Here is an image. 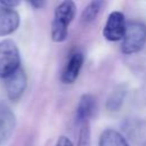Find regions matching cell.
<instances>
[{
  "instance_id": "3",
  "label": "cell",
  "mask_w": 146,
  "mask_h": 146,
  "mask_svg": "<svg viewBox=\"0 0 146 146\" xmlns=\"http://www.w3.org/2000/svg\"><path fill=\"white\" fill-rule=\"evenodd\" d=\"M21 67V57L16 43L10 40L0 41V78L6 79Z\"/></svg>"
},
{
  "instance_id": "1",
  "label": "cell",
  "mask_w": 146,
  "mask_h": 146,
  "mask_svg": "<svg viewBox=\"0 0 146 146\" xmlns=\"http://www.w3.org/2000/svg\"><path fill=\"white\" fill-rule=\"evenodd\" d=\"M76 13V6L73 1L60 2L54 13L51 23V39L55 42H62L67 36L68 25L73 21Z\"/></svg>"
},
{
  "instance_id": "13",
  "label": "cell",
  "mask_w": 146,
  "mask_h": 146,
  "mask_svg": "<svg viewBox=\"0 0 146 146\" xmlns=\"http://www.w3.org/2000/svg\"><path fill=\"white\" fill-rule=\"evenodd\" d=\"M78 146H90V129L88 123H83L81 125Z\"/></svg>"
},
{
  "instance_id": "5",
  "label": "cell",
  "mask_w": 146,
  "mask_h": 146,
  "mask_svg": "<svg viewBox=\"0 0 146 146\" xmlns=\"http://www.w3.org/2000/svg\"><path fill=\"white\" fill-rule=\"evenodd\" d=\"M7 95L11 100H17L24 92L26 87V75L22 67L16 70L5 79Z\"/></svg>"
},
{
  "instance_id": "9",
  "label": "cell",
  "mask_w": 146,
  "mask_h": 146,
  "mask_svg": "<svg viewBox=\"0 0 146 146\" xmlns=\"http://www.w3.org/2000/svg\"><path fill=\"white\" fill-rule=\"evenodd\" d=\"M96 111V99L92 95L86 94L81 96L76 108V122L87 123V121L94 115Z\"/></svg>"
},
{
  "instance_id": "2",
  "label": "cell",
  "mask_w": 146,
  "mask_h": 146,
  "mask_svg": "<svg viewBox=\"0 0 146 146\" xmlns=\"http://www.w3.org/2000/svg\"><path fill=\"white\" fill-rule=\"evenodd\" d=\"M146 43V26L141 22L131 21L125 24L124 35L122 38L121 50L130 55L140 51Z\"/></svg>"
},
{
  "instance_id": "6",
  "label": "cell",
  "mask_w": 146,
  "mask_h": 146,
  "mask_svg": "<svg viewBox=\"0 0 146 146\" xmlns=\"http://www.w3.org/2000/svg\"><path fill=\"white\" fill-rule=\"evenodd\" d=\"M82 64H83V54L81 51H73L70 55L66 62V65L62 72V75H60L62 82L66 84L73 83L81 71Z\"/></svg>"
},
{
  "instance_id": "15",
  "label": "cell",
  "mask_w": 146,
  "mask_h": 146,
  "mask_svg": "<svg viewBox=\"0 0 146 146\" xmlns=\"http://www.w3.org/2000/svg\"><path fill=\"white\" fill-rule=\"evenodd\" d=\"M30 3H31L33 7H35V8H41V7H43V6L46 5L44 1H31Z\"/></svg>"
},
{
  "instance_id": "12",
  "label": "cell",
  "mask_w": 146,
  "mask_h": 146,
  "mask_svg": "<svg viewBox=\"0 0 146 146\" xmlns=\"http://www.w3.org/2000/svg\"><path fill=\"white\" fill-rule=\"evenodd\" d=\"M124 96H125V91L124 89H116L112 92V95L108 97L107 99V103H106V107L107 110L110 111H117L122 103H123V99H124Z\"/></svg>"
},
{
  "instance_id": "7",
  "label": "cell",
  "mask_w": 146,
  "mask_h": 146,
  "mask_svg": "<svg viewBox=\"0 0 146 146\" xmlns=\"http://www.w3.org/2000/svg\"><path fill=\"white\" fill-rule=\"evenodd\" d=\"M15 114L8 105L0 102V144H2L11 136L15 129Z\"/></svg>"
},
{
  "instance_id": "11",
  "label": "cell",
  "mask_w": 146,
  "mask_h": 146,
  "mask_svg": "<svg viewBox=\"0 0 146 146\" xmlns=\"http://www.w3.org/2000/svg\"><path fill=\"white\" fill-rule=\"evenodd\" d=\"M104 3L102 1H91L87 5V7L84 8L82 15H81V22L83 23H90L94 22L95 18L97 17V15L99 14L102 6Z\"/></svg>"
},
{
  "instance_id": "14",
  "label": "cell",
  "mask_w": 146,
  "mask_h": 146,
  "mask_svg": "<svg viewBox=\"0 0 146 146\" xmlns=\"http://www.w3.org/2000/svg\"><path fill=\"white\" fill-rule=\"evenodd\" d=\"M56 146H73L72 141L66 136H60L56 143Z\"/></svg>"
},
{
  "instance_id": "10",
  "label": "cell",
  "mask_w": 146,
  "mask_h": 146,
  "mask_svg": "<svg viewBox=\"0 0 146 146\" xmlns=\"http://www.w3.org/2000/svg\"><path fill=\"white\" fill-rule=\"evenodd\" d=\"M98 146H129V144L119 131L105 129L99 136Z\"/></svg>"
},
{
  "instance_id": "4",
  "label": "cell",
  "mask_w": 146,
  "mask_h": 146,
  "mask_svg": "<svg viewBox=\"0 0 146 146\" xmlns=\"http://www.w3.org/2000/svg\"><path fill=\"white\" fill-rule=\"evenodd\" d=\"M125 18L121 11H113L108 15L104 30L103 35L108 41H119L122 40L125 31Z\"/></svg>"
},
{
  "instance_id": "8",
  "label": "cell",
  "mask_w": 146,
  "mask_h": 146,
  "mask_svg": "<svg viewBox=\"0 0 146 146\" xmlns=\"http://www.w3.org/2000/svg\"><path fill=\"white\" fill-rule=\"evenodd\" d=\"M19 25V15L16 10L0 5V36L11 34Z\"/></svg>"
}]
</instances>
